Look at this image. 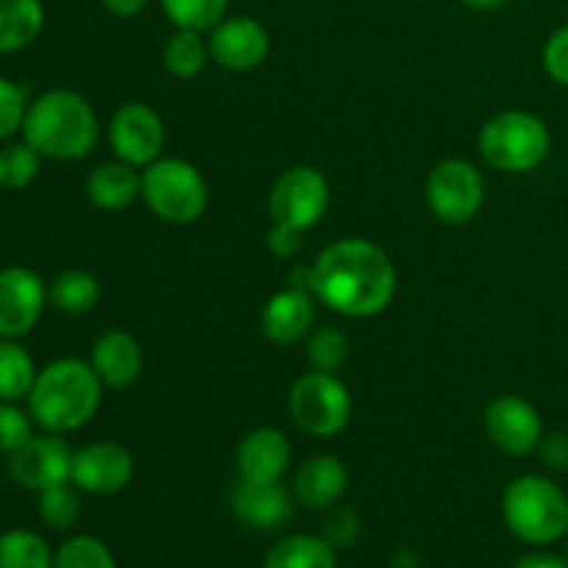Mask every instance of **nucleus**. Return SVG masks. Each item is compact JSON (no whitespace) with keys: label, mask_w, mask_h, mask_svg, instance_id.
I'll use <instances>...</instances> for the list:
<instances>
[{"label":"nucleus","mask_w":568,"mask_h":568,"mask_svg":"<svg viewBox=\"0 0 568 568\" xmlns=\"http://www.w3.org/2000/svg\"><path fill=\"white\" fill-rule=\"evenodd\" d=\"M292 460V444L277 427H255L247 433L236 453V469L242 480L277 483Z\"/></svg>","instance_id":"6ab92c4d"},{"label":"nucleus","mask_w":568,"mask_h":568,"mask_svg":"<svg viewBox=\"0 0 568 568\" xmlns=\"http://www.w3.org/2000/svg\"><path fill=\"white\" fill-rule=\"evenodd\" d=\"M288 414L308 436L331 438L347 427L353 397L333 372H305L288 394Z\"/></svg>","instance_id":"0eeeda50"},{"label":"nucleus","mask_w":568,"mask_h":568,"mask_svg":"<svg viewBox=\"0 0 568 568\" xmlns=\"http://www.w3.org/2000/svg\"><path fill=\"white\" fill-rule=\"evenodd\" d=\"M327 209H331V183L316 166H292L272 183L270 214L275 222L308 231L320 225Z\"/></svg>","instance_id":"1a4fd4ad"},{"label":"nucleus","mask_w":568,"mask_h":568,"mask_svg":"<svg viewBox=\"0 0 568 568\" xmlns=\"http://www.w3.org/2000/svg\"><path fill=\"white\" fill-rule=\"evenodd\" d=\"M133 480V455L120 442H94L72 453L70 483L94 497L122 491Z\"/></svg>","instance_id":"4468645a"},{"label":"nucleus","mask_w":568,"mask_h":568,"mask_svg":"<svg viewBox=\"0 0 568 568\" xmlns=\"http://www.w3.org/2000/svg\"><path fill=\"white\" fill-rule=\"evenodd\" d=\"M42 28V0H0V53H17L33 44Z\"/></svg>","instance_id":"4be33fe9"},{"label":"nucleus","mask_w":568,"mask_h":568,"mask_svg":"<svg viewBox=\"0 0 568 568\" xmlns=\"http://www.w3.org/2000/svg\"><path fill=\"white\" fill-rule=\"evenodd\" d=\"M564 558H566V564H568V547H566V555H564Z\"/></svg>","instance_id":"37998d69"},{"label":"nucleus","mask_w":568,"mask_h":568,"mask_svg":"<svg viewBox=\"0 0 568 568\" xmlns=\"http://www.w3.org/2000/svg\"><path fill=\"white\" fill-rule=\"evenodd\" d=\"M361 530H364V525H361V516L353 508H336L333 505V508H327L325 519H322L320 536L333 549H347L358 541Z\"/></svg>","instance_id":"72a5a7b5"},{"label":"nucleus","mask_w":568,"mask_h":568,"mask_svg":"<svg viewBox=\"0 0 568 568\" xmlns=\"http://www.w3.org/2000/svg\"><path fill=\"white\" fill-rule=\"evenodd\" d=\"M305 358L316 372H333L336 375L349 358V338L338 327H316L305 338Z\"/></svg>","instance_id":"c756f323"},{"label":"nucleus","mask_w":568,"mask_h":568,"mask_svg":"<svg viewBox=\"0 0 568 568\" xmlns=\"http://www.w3.org/2000/svg\"><path fill=\"white\" fill-rule=\"evenodd\" d=\"M514 568H568L566 558L552 552H530L525 558H519L514 564Z\"/></svg>","instance_id":"58836bf2"},{"label":"nucleus","mask_w":568,"mask_h":568,"mask_svg":"<svg viewBox=\"0 0 568 568\" xmlns=\"http://www.w3.org/2000/svg\"><path fill=\"white\" fill-rule=\"evenodd\" d=\"M103 383L92 364L78 358L50 361L28 394V414L44 433L81 430L98 414Z\"/></svg>","instance_id":"f03ea898"},{"label":"nucleus","mask_w":568,"mask_h":568,"mask_svg":"<svg viewBox=\"0 0 568 568\" xmlns=\"http://www.w3.org/2000/svg\"><path fill=\"white\" fill-rule=\"evenodd\" d=\"M89 364H92L94 375L100 377L103 388L122 392V388L133 386V383L139 381V375H142V344L125 331H105L103 336L94 342Z\"/></svg>","instance_id":"a211bd4d"},{"label":"nucleus","mask_w":568,"mask_h":568,"mask_svg":"<svg viewBox=\"0 0 568 568\" xmlns=\"http://www.w3.org/2000/svg\"><path fill=\"white\" fill-rule=\"evenodd\" d=\"M142 200L161 222L189 225L209 205V183L183 159H155L142 172Z\"/></svg>","instance_id":"423d86ee"},{"label":"nucleus","mask_w":568,"mask_h":568,"mask_svg":"<svg viewBox=\"0 0 568 568\" xmlns=\"http://www.w3.org/2000/svg\"><path fill=\"white\" fill-rule=\"evenodd\" d=\"M349 471L336 455H316L294 475V499L308 510H327L344 497Z\"/></svg>","instance_id":"aec40b11"},{"label":"nucleus","mask_w":568,"mask_h":568,"mask_svg":"<svg viewBox=\"0 0 568 568\" xmlns=\"http://www.w3.org/2000/svg\"><path fill=\"white\" fill-rule=\"evenodd\" d=\"M37 366H33L31 353L17 338H0V399L3 403H17L28 397L37 381Z\"/></svg>","instance_id":"393cba45"},{"label":"nucleus","mask_w":568,"mask_h":568,"mask_svg":"<svg viewBox=\"0 0 568 568\" xmlns=\"http://www.w3.org/2000/svg\"><path fill=\"white\" fill-rule=\"evenodd\" d=\"M544 70L560 87H568V22L560 26L544 44Z\"/></svg>","instance_id":"c9c22d12"},{"label":"nucleus","mask_w":568,"mask_h":568,"mask_svg":"<svg viewBox=\"0 0 568 568\" xmlns=\"http://www.w3.org/2000/svg\"><path fill=\"white\" fill-rule=\"evenodd\" d=\"M505 527L530 547H547L568 532V497L558 483L521 475L503 494Z\"/></svg>","instance_id":"20e7f679"},{"label":"nucleus","mask_w":568,"mask_h":568,"mask_svg":"<svg viewBox=\"0 0 568 568\" xmlns=\"http://www.w3.org/2000/svg\"><path fill=\"white\" fill-rule=\"evenodd\" d=\"M231 508L242 525L250 530H277L283 521L292 516V497L286 488L277 483H255V480H239V486L231 494Z\"/></svg>","instance_id":"f3484780"},{"label":"nucleus","mask_w":568,"mask_h":568,"mask_svg":"<svg viewBox=\"0 0 568 568\" xmlns=\"http://www.w3.org/2000/svg\"><path fill=\"white\" fill-rule=\"evenodd\" d=\"M538 453L547 469L568 471V433H549L538 444Z\"/></svg>","instance_id":"4c0bfd02"},{"label":"nucleus","mask_w":568,"mask_h":568,"mask_svg":"<svg viewBox=\"0 0 568 568\" xmlns=\"http://www.w3.org/2000/svg\"><path fill=\"white\" fill-rule=\"evenodd\" d=\"M53 568H116V560L100 538L72 536L55 552Z\"/></svg>","instance_id":"2f4dec72"},{"label":"nucleus","mask_w":568,"mask_h":568,"mask_svg":"<svg viewBox=\"0 0 568 568\" xmlns=\"http://www.w3.org/2000/svg\"><path fill=\"white\" fill-rule=\"evenodd\" d=\"M53 558L39 532L14 527L0 536V568H53Z\"/></svg>","instance_id":"bb28decb"},{"label":"nucleus","mask_w":568,"mask_h":568,"mask_svg":"<svg viewBox=\"0 0 568 568\" xmlns=\"http://www.w3.org/2000/svg\"><path fill=\"white\" fill-rule=\"evenodd\" d=\"M33 436V419L14 403L0 399V453H14Z\"/></svg>","instance_id":"f704fd0d"},{"label":"nucleus","mask_w":568,"mask_h":568,"mask_svg":"<svg viewBox=\"0 0 568 568\" xmlns=\"http://www.w3.org/2000/svg\"><path fill=\"white\" fill-rule=\"evenodd\" d=\"M209 42H205L200 31L178 28L164 44V67L175 78L200 75L205 70V64H209Z\"/></svg>","instance_id":"a878e982"},{"label":"nucleus","mask_w":568,"mask_h":568,"mask_svg":"<svg viewBox=\"0 0 568 568\" xmlns=\"http://www.w3.org/2000/svg\"><path fill=\"white\" fill-rule=\"evenodd\" d=\"M303 233L305 231H300V227L275 222L270 236H266V247H270V253L277 255V258H294V255L300 253V247H303Z\"/></svg>","instance_id":"e433bc0d"},{"label":"nucleus","mask_w":568,"mask_h":568,"mask_svg":"<svg viewBox=\"0 0 568 568\" xmlns=\"http://www.w3.org/2000/svg\"><path fill=\"white\" fill-rule=\"evenodd\" d=\"M264 568H336V549L322 536H286L266 552Z\"/></svg>","instance_id":"5701e85b"},{"label":"nucleus","mask_w":568,"mask_h":568,"mask_svg":"<svg viewBox=\"0 0 568 568\" xmlns=\"http://www.w3.org/2000/svg\"><path fill=\"white\" fill-rule=\"evenodd\" d=\"M48 300L61 314H89L100 303V283L87 270H64L50 281Z\"/></svg>","instance_id":"b1692460"},{"label":"nucleus","mask_w":568,"mask_h":568,"mask_svg":"<svg viewBox=\"0 0 568 568\" xmlns=\"http://www.w3.org/2000/svg\"><path fill=\"white\" fill-rule=\"evenodd\" d=\"M159 3L172 26L200 33L220 26L227 9V0H159Z\"/></svg>","instance_id":"c85d7f7f"},{"label":"nucleus","mask_w":568,"mask_h":568,"mask_svg":"<svg viewBox=\"0 0 568 568\" xmlns=\"http://www.w3.org/2000/svg\"><path fill=\"white\" fill-rule=\"evenodd\" d=\"M42 155L22 139L0 148V186L3 189H26L37 181Z\"/></svg>","instance_id":"7c9ffc66"},{"label":"nucleus","mask_w":568,"mask_h":568,"mask_svg":"<svg viewBox=\"0 0 568 568\" xmlns=\"http://www.w3.org/2000/svg\"><path fill=\"white\" fill-rule=\"evenodd\" d=\"M9 477L17 486L28 491H44V488L70 483L72 475V449L67 447L59 433L31 436L20 449L9 455Z\"/></svg>","instance_id":"9d476101"},{"label":"nucleus","mask_w":568,"mask_h":568,"mask_svg":"<svg viewBox=\"0 0 568 568\" xmlns=\"http://www.w3.org/2000/svg\"><path fill=\"white\" fill-rule=\"evenodd\" d=\"M425 192L430 211L447 225H464L475 220L486 203L483 175L464 159H447L433 166Z\"/></svg>","instance_id":"6e6552de"},{"label":"nucleus","mask_w":568,"mask_h":568,"mask_svg":"<svg viewBox=\"0 0 568 568\" xmlns=\"http://www.w3.org/2000/svg\"><path fill=\"white\" fill-rule=\"evenodd\" d=\"M486 433L494 447L514 458L536 453L544 438V422L536 405L519 394H503L486 410Z\"/></svg>","instance_id":"f8f14e48"},{"label":"nucleus","mask_w":568,"mask_h":568,"mask_svg":"<svg viewBox=\"0 0 568 568\" xmlns=\"http://www.w3.org/2000/svg\"><path fill=\"white\" fill-rule=\"evenodd\" d=\"M28 94L11 78L0 75V142L14 136L17 131H22V122L28 114Z\"/></svg>","instance_id":"473e14b6"},{"label":"nucleus","mask_w":568,"mask_h":568,"mask_svg":"<svg viewBox=\"0 0 568 568\" xmlns=\"http://www.w3.org/2000/svg\"><path fill=\"white\" fill-rule=\"evenodd\" d=\"M480 155L499 172H530L552 148V136L541 116L530 111H503L483 125L477 136Z\"/></svg>","instance_id":"39448f33"},{"label":"nucleus","mask_w":568,"mask_h":568,"mask_svg":"<svg viewBox=\"0 0 568 568\" xmlns=\"http://www.w3.org/2000/svg\"><path fill=\"white\" fill-rule=\"evenodd\" d=\"M392 568H422V558L410 547H397L392 552V560H388Z\"/></svg>","instance_id":"a19ab883"},{"label":"nucleus","mask_w":568,"mask_h":568,"mask_svg":"<svg viewBox=\"0 0 568 568\" xmlns=\"http://www.w3.org/2000/svg\"><path fill=\"white\" fill-rule=\"evenodd\" d=\"M39 519L50 527V530H70L78 519H81V488L72 483H61V486L44 488L39 491Z\"/></svg>","instance_id":"cd10ccee"},{"label":"nucleus","mask_w":568,"mask_h":568,"mask_svg":"<svg viewBox=\"0 0 568 568\" xmlns=\"http://www.w3.org/2000/svg\"><path fill=\"white\" fill-rule=\"evenodd\" d=\"M48 303V286L28 266L0 270V338H22L37 327Z\"/></svg>","instance_id":"ddd939ff"},{"label":"nucleus","mask_w":568,"mask_h":568,"mask_svg":"<svg viewBox=\"0 0 568 568\" xmlns=\"http://www.w3.org/2000/svg\"><path fill=\"white\" fill-rule=\"evenodd\" d=\"M111 150L131 166L153 164L164 148V122L148 103H122L109 125Z\"/></svg>","instance_id":"9b49d317"},{"label":"nucleus","mask_w":568,"mask_h":568,"mask_svg":"<svg viewBox=\"0 0 568 568\" xmlns=\"http://www.w3.org/2000/svg\"><path fill=\"white\" fill-rule=\"evenodd\" d=\"M311 294L336 314L369 320L392 305L397 270L375 242L342 239L316 255L311 266Z\"/></svg>","instance_id":"f257e3e1"},{"label":"nucleus","mask_w":568,"mask_h":568,"mask_svg":"<svg viewBox=\"0 0 568 568\" xmlns=\"http://www.w3.org/2000/svg\"><path fill=\"white\" fill-rule=\"evenodd\" d=\"M314 300V294L297 286H288L283 292L272 294L270 303L264 305V314H261V331H264V336L272 344H281V347H288V344H297L303 338H308L316 320Z\"/></svg>","instance_id":"dca6fc26"},{"label":"nucleus","mask_w":568,"mask_h":568,"mask_svg":"<svg viewBox=\"0 0 568 568\" xmlns=\"http://www.w3.org/2000/svg\"><path fill=\"white\" fill-rule=\"evenodd\" d=\"M209 53L216 64L231 72L255 70L270 55V31L255 17H227L211 28Z\"/></svg>","instance_id":"2eb2a0df"},{"label":"nucleus","mask_w":568,"mask_h":568,"mask_svg":"<svg viewBox=\"0 0 568 568\" xmlns=\"http://www.w3.org/2000/svg\"><path fill=\"white\" fill-rule=\"evenodd\" d=\"M87 197L103 211H122L142 197V175L125 161H105L87 178Z\"/></svg>","instance_id":"412c9836"},{"label":"nucleus","mask_w":568,"mask_h":568,"mask_svg":"<svg viewBox=\"0 0 568 568\" xmlns=\"http://www.w3.org/2000/svg\"><path fill=\"white\" fill-rule=\"evenodd\" d=\"M100 3H103V9L109 11V14L128 20V17L142 14L144 6H148V0H100Z\"/></svg>","instance_id":"ea45409f"},{"label":"nucleus","mask_w":568,"mask_h":568,"mask_svg":"<svg viewBox=\"0 0 568 568\" xmlns=\"http://www.w3.org/2000/svg\"><path fill=\"white\" fill-rule=\"evenodd\" d=\"M98 114L92 103L72 89H50L28 105L22 139L42 159H87L98 144Z\"/></svg>","instance_id":"7ed1b4c3"},{"label":"nucleus","mask_w":568,"mask_h":568,"mask_svg":"<svg viewBox=\"0 0 568 568\" xmlns=\"http://www.w3.org/2000/svg\"><path fill=\"white\" fill-rule=\"evenodd\" d=\"M460 3H466V6H469V9L488 11V9H499V6H508L510 0H460Z\"/></svg>","instance_id":"79ce46f5"}]
</instances>
